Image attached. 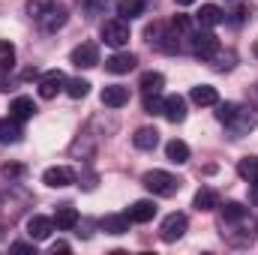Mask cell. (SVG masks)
Returning <instances> with one entry per match:
<instances>
[{
  "mask_svg": "<svg viewBox=\"0 0 258 255\" xmlns=\"http://www.w3.org/2000/svg\"><path fill=\"white\" fill-rule=\"evenodd\" d=\"M141 183H144V189H150L153 195H159V198H171V195H177L180 186H183L171 171H159V168L147 171V174L141 177Z\"/></svg>",
  "mask_w": 258,
  "mask_h": 255,
  "instance_id": "6da1fadb",
  "label": "cell"
},
{
  "mask_svg": "<svg viewBox=\"0 0 258 255\" xmlns=\"http://www.w3.org/2000/svg\"><path fill=\"white\" fill-rule=\"evenodd\" d=\"M186 228H189L186 213H168L159 225V237H162V243H177L186 234Z\"/></svg>",
  "mask_w": 258,
  "mask_h": 255,
  "instance_id": "7a4b0ae2",
  "label": "cell"
},
{
  "mask_svg": "<svg viewBox=\"0 0 258 255\" xmlns=\"http://www.w3.org/2000/svg\"><path fill=\"white\" fill-rule=\"evenodd\" d=\"M99 33H102L105 45H111V48H123L129 42V24L123 18H108V21H102Z\"/></svg>",
  "mask_w": 258,
  "mask_h": 255,
  "instance_id": "3957f363",
  "label": "cell"
},
{
  "mask_svg": "<svg viewBox=\"0 0 258 255\" xmlns=\"http://www.w3.org/2000/svg\"><path fill=\"white\" fill-rule=\"evenodd\" d=\"M69 63L78 66V69L96 66L99 63V45H96V42H81V45H75L72 54H69Z\"/></svg>",
  "mask_w": 258,
  "mask_h": 255,
  "instance_id": "277c9868",
  "label": "cell"
},
{
  "mask_svg": "<svg viewBox=\"0 0 258 255\" xmlns=\"http://www.w3.org/2000/svg\"><path fill=\"white\" fill-rule=\"evenodd\" d=\"M192 51H195V57H201V60H213V54L219 51V39L204 27V30H198L192 36Z\"/></svg>",
  "mask_w": 258,
  "mask_h": 255,
  "instance_id": "5b68a950",
  "label": "cell"
},
{
  "mask_svg": "<svg viewBox=\"0 0 258 255\" xmlns=\"http://www.w3.org/2000/svg\"><path fill=\"white\" fill-rule=\"evenodd\" d=\"M42 183H45V186H51V189H66V186H72V183H75V171H72V168H66V165L45 168Z\"/></svg>",
  "mask_w": 258,
  "mask_h": 255,
  "instance_id": "8992f818",
  "label": "cell"
},
{
  "mask_svg": "<svg viewBox=\"0 0 258 255\" xmlns=\"http://www.w3.org/2000/svg\"><path fill=\"white\" fill-rule=\"evenodd\" d=\"M63 87H66V75L60 69H51V72H45V75L39 78V96H42V99H54Z\"/></svg>",
  "mask_w": 258,
  "mask_h": 255,
  "instance_id": "52a82bcc",
  "label": "cell"
},
{
  "mask_svg": "<svg viewBox=\"0 0 258 255\" xmlns=\"http://www.w3.org/2000/svg\"><path fill=\"white\" fill-rule=\"evenodd\" d=\"M162 117H165L168 123H183V120H186V99L177 96V93L165 96V99H162Z\"/></svg>",
  "mask_w": 258,
  "mask_h": 255,
  "instance_id": "ba28073f",
  "label": "cell"
},
{
  "mask_svg": "<svg viewBox=\"0 0 258 255\" xmlns=\"http://www.w3.org/2000/svg\"><path fill=\"white\" fill-rule=\"evenodd\" d=\"M54 228H57V225H54V219H48V216H30V219H27V237H30L33 243L48 240Z\"/></svg>",
  "mask_w": 258,
  "mask_h": 255,
  "instance_id": "9c48e42d",
  "label": "cell"
},
{
  "mask_svg": "<svg viewBox=\"0 0 258 255\" xmlns=\"http://www.w3.org/2000/svg\"><path fill=\"white\" fill-rule=\"evenodd\" d=\"M66 21H69V12H66L60 3H54V6H51V9H48V12H45L39 21H36V24H39L45 33H57V30L63 27Z\"/></svg>",
  "mask_w": 258,
  "mask_h": 255,
  "instance_id": "30bf717a",
  "label": "cell"
},
{
  "mask_svg": "<svg viewBox=\"0 0 258 255\" xmlns=\"http://www.w3.org/2000/svg\"><path fill=\"white\" fill-rule=\"evenodd\" d=\"M99 99H102L105 108H123L129 102V87H123V84H108V87H102Z\"/></svg>",
  "mask_w": 258,
  "mask_h": 255,
  "instance_id": "8fae6325",
  "label": "cell"
},
{
  "mask_svg": "<svg viewBox=\"0 0 258 255\" xmlns=\"http://www.w3.org/2000/svg\"><path fill=\"white\" fill-rule=\"evenodd\" d=\"M135 63H138L135 54H129V51H117V54H111V57L105 60V69H108L111 75H126V72L135 69Z\"/></svg>",
  "mask_w": 258,
  "mask_h": 255,
  "instance_id": "7c38bea8",
  "label": "cell"
},
{
  "mask_svg": "<svg viewBox=\"0 0 258 255\" xmlns=\"http://www.w3.org/2000/svg\"><path fill=\"white\" fill-rule=\"evenodd\" d=\"M195 21H198L201 27H207V30H210V27H216V24H222V21H225V12H222L216 3H201V9L195 12Z\"/></svg>",
  "mask_w": 258,
  "mask_h": 255,
  "instance_id": "4fadbf2b",
  "label": "cell"
},
{
  "mask_svg": "<svg viewBox=\"0 0 258 255\" xmlns=\"http://www.w3.org/2000/svg\"><path fill=\"white\" fill-rule=\"evenodd\" d=\"M126 216H129V222H150L156 216V204L150 198H138V201H132Z\"/></svg>",
  "mask_w": 258,
  "mask_h": 255,
  "instance_id": "5bb4252c",
  "label": "cell"
},
{
  "mask_svg": "<svg viewBox=\"0 0 258 255\" xmlns=\"http://www.w3.org/2000/svg\"><path fill=\"white\" fill-rule=\"evenodd\" d=\"M33 114H36V105H33L30 96H15V99H12V105H9V117H12V120L24 123V120H30Z\"/></svg>",
  "mask_w": 258,
  "mask_h": 255,
  "instance_id": "9a60e30c",
  "label": "cell"
},
{
  "mask_svg": "<svg viewBox=\"0 0 258 255\" xmlns=\"http://www.w3.org/2000/svg\"><path fill=\"white\" fill-rule=\"evenodd\" d=\"M165 156H168V162L183 165V162H189V144L180 141V138H171V141L165 144Z\"/></svg>",
  "mask_w": 258,
  "mask_h": 255,
  "instance_id": "2e32d148",
  "label": "cell"
},
{
  "mask_svg": "<svg viewBox=\"0 0 258 255\" xmlns=\"http://www.w3.org/2000/svg\"><path fill=\"white\" fill-rule=\"evenodd\" d=\"M132 144L138 147V150H153L156 144H159V132L153 126H141L135 135H132Z\"/></svg>",
  "mask_w": 258,
  "mask_h": 255,
  "instance_id": "e0dca14e",
  "label": "cell"
},
{
  "mask_svg": "<svg viewBox=\"0 0 258 255\" xmlns=\"http://www.w3.org/2000/svg\"><path fill=\"white\" fill-rule=\"evenodd\" d=\"M189 99H192L195 105H216V102H219V93H216V87H210V84H195L192 93H189Z\"/></svg>",
  "mask_w": 258,
  "mask_h": 255,
  "instance_id": "ac0fdd59",
  "label": "cell"
},
{
  "mask_svg": "<svg viewBox=\"0 0 258 255\" xmlns=\"http://www.w3.org/2000/svg\"><path fill=\"white\" fill-rule=\"evenodd\" d=\"M102 231L105 234H126L129 231V216L126 213H108L102 219Z\"/></svg>",
  "mask_w": 258,
  "mask_h": 255,
  "instance_id": "d6986e66",
  "label": "cell"
},
{
  "mask_svg": "<svg viewBox=\"0 0 258 255\" xmlns=\"http://www.w3.org/2000/svg\"><path fill=\"white\" fill-rule=\"evenodd\" d=\"M219 207V195L210 189V186H201V189L195 192V210H216Z\"/></svg>",
  "mask_w": 258,
  "mask_h": 255,
  "instance_id": "ffe728a7",
  "label": "cell"
},
{
  "mask_svg": "<svg viewBox=\"0 0 258 255\" xmlns=\"http://www.w3.org/2000/svg\"><path fill=\"white\" fill-rule=\"evenodd\" d=\"M138 87H141V93H144V96H150V93H162L165 78H162V72H144Z\"/></svg>",
  "mask_w": 258,
  "mask_h": 255,
  "instance_id": "44dd1931",
  "label": "cell"
},
{
  "mask_svg": "<svg viewBox=\"0 0 258 255\" xmlns=\"http://www.w3.org/2000/svg\"><path fill=\"white\" fill-rule=\"evenodd\" d=\"M144 9H147V0H117V15H120L123 21L144 15Z\"/></svg>",
  "mask_w": 258,
  "mask_h": 255,
  "instance_id": "7402d4cb",
  "label": "cell"
},
{
  "mask_svg": "<svg viewBox=\"0 0 258 255\" xmlns=\"http://www.w3.org/2000/svg\"><path fill=\"white\" fill-rule=\"evenodd\" d=\"M54 225H57L60 231H72V228L78 225V210H75V207H57Z\"/></svg>",
  "mask_w": 258,
  "mask_h": 255,
  "instance_id": "603a6c76",
  "label": "cell"
},
{
  "mask_svg": "<svg viewBox=\"0 0 258 255\" xmlns=\"http://www.w3.org/2000/svg\"><path fill=\"white\" fill-rule=\"evenodd\" d=\"M219 210H222V219H225V222H243L246 213H249L246 204H240V201H225Z\"/></svg>",
  "mask_w": 258,
  "mask_h": 255,
  "instance_id": "cb8c5ba5",
  "label": "cell"
},
{
  "mask_svg": "<svg viewBox=\"0 0 258 255\" xmlns=\"http://www.w3.org/2000/svg\"><path fill=\"white\" fill-rule=\"evenodd\" d=\"M21 135H24V132H21V126H18V120L9 117V120L0 123V144H18Z\"/></svg>",
  "mask_w": 258,
  "mask_h": 255,
  "instance_id": "d4e9b609",
  "label": "cell"
},
{
  "mask_svg": "<svg viewBox=\"0 0 258 255\" xmlns=\"http://www.w3.org/2000/svg\"><path fill=\"white\" fill-rule=\"evenodd\" d=\"M237 174L246 180V183H258V156H243L237 162Z\"/></svg>",
  "mask_w": 258,
  "mask_h": 255,
  "instance_id": "484cf974",
  "label": "cell"
},
{
  "mask_svg": "<svg viewBox=\"0 0 258 255\" xmlns=\"http://www.w3.org/2000/svg\"><path fill=\"white\" fill-rule=\"evenodd\" d=\"M237 117H240V105L237 102H216V120L219 123H228L231 126Z\"/></svg>",
  "mask_w": 258,
  "mask_h": 255,
  "instance_id": "4316f807",
  "label": "cell"
},
{
  "mask_svg": "<svg viewBox=\"0 0 258 255\" xmlns=\"http://www.w3.org/2000/svg\"><path fill=\"white\" fill-rule=\"evenodd\" d=\"M66 96H72V99H84L87 93H90V81H84V78H66Z\"/></svg>",
  "mask_w": 258,
  "mask_h": 255,
  "instance_id": "83f0119b",
  "label": "cell"
},
{
  "mask_svg": "<svg viewBox=\"0 0 258 255\" xmlns=\"http://www.w3.org/2000/svg\"><path fill=\"white\" fill-rule=\"evenodd\" d=\"M15 66V45L9 39H0V72Z\"/></svg>",
  "mask_w": 258,
  "mask_h": 255,
  "instance_id": "f1b7e54d",
  "label": "cell"
},
{
  "mask_svg": "<svg viewBox=\"0 0 258 255\" xmlns=\"http://www.w3.org/2000/svg\"><path fill=\"white\" fill-rule=\"evenodd\" d=\"M54 3H57V0H27V15H30L33 21H39V18H42Z\"/></svg>",
  "mask_w": 258,
  "mask_h": 255,
  "instance_id": "f546056e",
  "label": "cell"
},
{
  "mask_svg": "<svg viewBox=\"0 0 258 255\" xmlns=\"http://www.w3.org/2000/svg\"><path fill=\"white\" fill-rule=\"evenodd\" d=\"M24 165H18V162H6V165H0V174L3 177H9V180H15V177H24Z\"/></svg>",
  "mask_w": 258,
  "mask_h": 255,
  "instance_id": "4dcf8cb0",
  "label": "cell"
},
{
  "mask_svg": "<svg viewBox=\"0 0 258 255\" xmlns=\"http://www.w3.org/2000/svg\"><path fill=\"white\" fill-rule=\"evenodd\" d=\"M144 111H147V114H162V99H159V93L144 96Z\"/></svg>",
  "mask_w": 258,
  "mask_h": 255,
  "instance_id": "1f68e13d",
  "label": "cell"
},
{
  "mask_svg": "<svg viewBox=\"0 0 258 255\" xmlns=\"http://www.w3.org/2000/svg\"><path fill=\"white\" fill-rule=\"evenodd\" d=\"M171 27H174L177 33H189V27H192V21H189L186 15H174V21H171Z\"/></svg>",
  "mask_w": 258,
  "mask_h": 255,
  "instance_id": "d6a6232c",
  "label": "cell"
},
{
  "mask_svg": "<svg viewBox=\"0 0 258 255\" xmlns=\"http://www.w3.org/2000/svg\"><path fill=\"white\" fill-rule=\"evenodd\" d=\"M12 252H33V243H12Z\"/></svg>",
  "mask_w": 258,
  "mask_h": 255,
  "instance_id": "836d02e7",
  "label": "cell"
},
{
  "mask_svg": "<svg viewBox=\"0 0 258 255\" xmlns=\"http://www.w3.org/2000/svg\"><path fill=\"white\" fill-rule=\"evenodd\" d=\"M51 252H69V243H63V240L51 243Z\"/></svg>",
  "mask_w": 258,
  "mask_h": 255,
  "instance_id": "e575fe53",
  "label": "cell"
},
{
  "mask_svg": "<svg viewBox=\"0 0 258 255\" xmlns=\"http://www.w3.org/2000/svg\"><path fill=\"white\" fill-rule=\"evenodd\" d=\"M9 87V78H6V72H0V90H6Z\"/></svg>",
  "mask_w": 258,
  "mask_h": 255,
  "instance_id": "d590c367",
  "label": "cell"
},
{
  "mask_svg": "<svg viewBox=\"0 0 258 255\" xmlns=\"http://www.w3.org/2000/svg\"><path fill=\"white\" fill-rule=\"evenodd\" d=\"M87 3H90L93 9H99V6H105V0H87Z\"/></svg>",
  "mask_w": 258,
  "mask_h": 255,
  "instance_id": "8d00e7d4",
  "label": "cell"
},
{
  "mask_svg": "<svg viewBox=\"0 0 258 255\" xmlns=\"http://www.w3.org/2000/svg\"><path fill=\"white\" fill-rule=\"evenodd\" d=\"M177 6H189V3H195V0H174Z\"/></svg>",
  "mask_w": 258,
  "mask_h": 255,
  "instance_id": "74e56055",
  "label": "cell"
},
{
  "mask_svg": "<svg viewBox=\"0 0 258 255\" xmlns=\"http://www.w3.org/2000/svg\"><path fill=\"white\" fill-rule=\"evenodd\" d=\"M255 54H258V45H255Z\"/></svg>",
  "mask_w": 258,
  "mask_h": 255,
  "instance_id": "f35d334b",
  "label": "cell"
}]
</instances>
